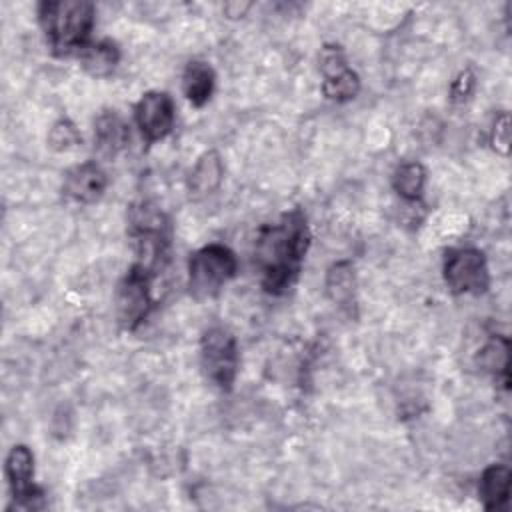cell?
Here are the masks:
<instances>
[{"label":"cell","instance_id":"6da1fadb","mask_svg":"<svg viewBox=\"0 0 512 512\" xmlns=\"http://www.w3.org/2000/svg\"><path fill=\"white\" fill-rule=\"evenodd\" d=\"M310 246V228L300 208L284 212L276 222L264 224L256 236V264L266 294H284L298 278Z\"/></svg>","mask_w":512,"mask_h":512},{"label":"cell","instance_id":"7a4b0ae2","mask_svg":"<svg viewBox=\"0 0 512 512\" xmlns=\"http://www.w3.org/2000/svg\"><path fill=\"white\" fill-rule=\"evenodd\" d=\"M94 4L86 0H46L38 4V22L56 56L82 52L94 28Z\"/></svg>","mask_w":512,"mask_h":512},{"label":"cell","instance_id":"3957f363","mask_svg":"<svg viewBox=\"0 0 512 512\" xmlns=\"http://www.w3.org/2000/svg\"><path fill=\"white\" fill-rule=\"evenodd\" d=\"M128 232L136 248V264L150 274L164 266L170 248V222L166 214L150 202H138L128 214Z\"/></svg>","mask_w":512,"mask_h":512},{"label":"cell","instance_id":"277c9868","mask_svg":"<svg viewBox=\"0 0 512 512\" xmlns=\"http://www.w3.org/2000/svg\"><path fill=\"white\" fill-rule=\"evenodd\" d=\"M238 262L224 244H206L188 260V290L196 300L214 298L234 276Z\"/></svg>","mask_w":512,"mask_h":512},{"label":"cell","instance_id":"5b68a950","mask_svg":"<svg viewBox=\"0 0 512 512\" xmlns=\"http://www.w3.org/2000/svg\"><path fill=\"white\" fill-rule=\"evenodd\" d=\"M238 344L222 326L208 328L200 338V366L204 376L220 390H230L238 374Z\"/></svg>","mask_w":512,"mask_h":512},{"label":"cell","instance_id":"8992f818","mask_svg":"<svg viewBox=\"0 0 512 512\" xmlns=\"http://www.w3.org/2000/svg\"><path fill=\"white\" fill-rule=\"evenodd\" d=\"M150 282H152V274L136 262L128 268V272L120 280L114 302H116V318L122 330L134 332L154 308Z\"/></svg>","mask_w":512,"mask_h":512},{"label":"cell","instance_id":"52a82bcc","mask_svg":"<svg viewBox=\"0 0 512 512\" xmlns=\"http://www.w3.org/2000/svg\"><path fill=\"white\" fill-rule=\"evenodd\" d=\"M442 272L452 294H482L490 286L488 264L478 248L448 250Z\"/></svg>","mask_w":512,"mask_h":512},{"label":"cell","instance_id":"ba28073f","mask_svg":"<svg viewBox=\"0 0 512 512\" xmlns=\"http://www.w3.org/2000/svg\"><path fill=\"white\" fill-rule=\"evenodd\" d=\"M34 456L28 446L16 444L6 456V480L12 492V504L8 510H40L46 506L44 494L32 482Z\"/></svg>","mask_w":512,"mask_h":512},{"label":"cell","instance_id":"9c48e42d","mask_svg":"<svg viewBox=\"0 0 512 512\" xmlns=\"http://www.w3.org/2000/svg\"><path fill=\"white\" fill-rule=\"evenodd\" d=\"M174 102L166 92L150 90L134 106L136 126L146 144L166 138L174 126Z\"/></svg>","mask_w":512,"mask_h":512},{"label":"cell","instance_id":"30bf717a","mask_svg":"<svg viewBox=\"0 0 512 512\" xmlns=\"http://www.w3.org/2000/svg\"><path fill=\"white\" fill-rule=\"evenodd\" d=\"M106 184H108L106 172L100 168V164H96L94 160H88L66 172L62 192L66 198L74 202L92 204L104 194Z\"/></svg>","mask_w":512,"mask_h":512},{"label":"cell","instance_id":"8fae6325","mask_svg":"<svg viewBox=\"0 0 512 512\" xmlns=\"http://www.w3.org/2000/svg\"><path fill=\"white\" fill-rule=\"evenodd\" d=\"M130 132L122 116L114 110H104L94 122V148L102 158H116L128 144Z\"/></svg>","mask_w":512,"mask_h":512},{"label":"cell","instance_id":"7c38bea8","mask_svg":"<svg viewBox=\"0 0 512 512\" xmlns=\"http://www.w3.org/2000/svg\"><path fill=\"white\" fill-rule=\"evenodd\" d=\"M326 292L338 308L352 314V308L356 306V272L352 262L344 260L328 268Z\"/></svg>","mask_w":512,"mask_h":512},{"label":"cell","instance_id":"4fadbf2b","mask_svg":"<svg viewBox=\"0 0 512 512\" xmlns=\"http://www.w3.org/2000/svg\"><path fill=\"white\" fill-rule=\"evenodd\" d=\"M512 472L504 464H490L480 478V500L486 510H500L510 496Z\"/></svg>","mask_w":512,"mask_h":512},{"label":"cell","instance_id":"5bb4252c","mask_svg":"<svg viewBox=\"0 0 512 512\" xmlns=\"http://www.w3.org/2000/svg\"><path fill=\"white\" fill-rule=\"evenodd\" d=\"M222 176H224V166H222V160H220V154L216 150H208L204 152L192 172H190V194L194 196H208L212 194L220 182H222Z\"/></svg>","mask_w":512,"mask_h":512},{"label":"cell","instance_id":"9a60e30c","mask_svg":"<svg viewBox=\"0 0 512 512\" xmlns=\"http://www.w3.org/2000/svg\"><path fill=\"white\" fill-rule=\"evenodd\" d=\"M182 90L192 106H204L214 90V70L200 60L188 62L182 74Z\"/></svg>","mask_w":512,"mask_h":512},{"label":"cell","instance_id":"2e32d148","mask_svg":"<svg viewBox=\"0 0 512 512\" xmlns=\"http://www.w3.org/2000/svg\"><path fill=\"white\" fill-rule=\"evenodd\" d=\"M118 62H120V50L112 40L92 42L80 52V64L84 72H88L94 78H104L112 74Z\"/></svg>","mask_w":512,"mask_h":512},{"label":"cell","instance_id":"e0dca14e","mask_svg":"<svg viewBox=\"0 0 512 512\" xmlns=\"http://www.w3.org/2000/svg\"><path fill=\"white\" fill-rule=\"evenodd\" d=\"M426 184V170L420 162L400 164L392 174V186L396 194L406 202H416L422 198Z\"/></svg>","mask_w":512,"mask_h":512},{"label":"cell","instance_id":"ac0fdd59","mask_svg":"<svg viewBox=\"0 0 512 512\" xmlns=\"http://www.w3.org/2000/svg\"><path fill=\"white\" fill-rule=\"evenodd\" d=\"M322 92L328 100H334V102L354 100L360 92V76L350 66L324 74Z\"/></svg>","mask_w":512,"mask_h":512},{"label":"cell","instance_id":"d6986e66","mask_svg":"<svg viewBox=\"0 0 512 512\" xmlns=\"http://www.w3.org/2000/svg\"><path fill=\"white\" fill-rule=\"evenodd\" d=\"M478 364L494 372L496 376H502L504 388H508V368H510V342L504 336H494L478 354Z\"/></svg>","mask_w":512,"mask_h":512},{"label":"cell","instance_id":"ffe728a7","mask_svg":"<svg viewBox=\"0 0 512 512\" xmlns=\"http://www.w3.org/2000/svg\"><path fill=\"white\" fill-rule=\"evenodd\" d=\"M48 144L56 152H70L82 144V136L68 118H60L48 132Z\"/></svg>","mask_w":512,"mask_h":512},{"label":"cell","instance_id":"44dd1931","mask_svg":"<svg viewBox=\"0 0 512 512\" xmlns=\"http://www.w3.org/2000/svg\"><path fill=\"white\" fill-rule=\"evenodd\" d=\"M490 144H492V148L498 154L508 156V150H510V120H508V112H502V114L496 116V120L492 124Z\"/></svg>","mask_w":512,"mask_h":512},{"label":"cell","instance_id":"7402d4cb","mask_svg":"<svg viewBox=\"0 0 512 512\" xmlns=\"http://www.w3.org/2000/svg\"><path fill=\"white\" fill-rule=\"evenodd\" d=\"M474 84H476V76L470 68L462 70L454 80H452V86H450V98L454 102H460V100H466L472 90H474Z\"/></svg>","mask_w":512,"mask_h":512}]
</instances>
